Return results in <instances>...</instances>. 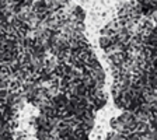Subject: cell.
<instances>
[{"mask_svg":"<svg viewBox=\"0 0 157 140\" xmlns=\"http://www.w3.org/2000/svg\"><path fill=\"white\" fill-rule=\"evenodd\" d=\"M118 125H119V122H118V118H112L111 121H109V126L112 127V131H114V132H117Z\"/></svg>","mask_w":157,"mask_h":140,"instance_id":"cell-6","label":"cell"},{"mask_svg":"<svg viewBox=\"0 0 157 140\" xmlns=\"http://www.w3.org/2000/svg\"><path fill=\"white\" fill-rule=\"evenodd\" d=\"M126 140H140V136H139V134H136V133H133V134H131V136L128 137Z\"/></svg>","mask_w":157,"mask_h":140,"instance_id":"cell-8","label":"cell"},{"mask_svg":"<svg viewBox=\"0 0 157 140\" xmlns=\"http://www.w3.org/2000/svg\"><path fill=\"white\" fill-rule=\"evenodd\" d=\"M154 25H156V24H154L150 18H147V17H142V18L137 21L136 34H139V35H142L143 38H146V36H149L151 32H153Z\"/></svg>","mask_w":157,"mask_h":140,"instance_id":"cell-2","label":"cell"},{"mask_svg":"<svg viewBox=\"0 0 157 140\" xmlns=\"http://www.w3.org/2000/svg\"><path fill=\"white\" fill-rule=\"evenodd\" d=\"M119 140H126V139H124V137H122V136H121V139H119Z\"/></svg>","mask_w":157,"mask_h":140,"instance_id":"cell-9","label":"cell"},{"mask_svg":"<svg viewBox=\"0 0 157 140\" xmlns=\"http://www.w3.org/2000/svg\"><path fill=\"white\" fill-rule=\"evenodd\" d=\"M2 90H7V80L0 77V91H2Z\"/></svg>","mask_w":157,"mask_h":140,"instance_id":"cell-7","label":"cell"},{"mask_svg":"<svg viewBox=\"0 0 157 140\" xmlns=\"http://www.w3.org/2000/svg\"><path fill=\"white\" fill-rule=\"evenodd\" d=\"M0 77L4 78V80H7V81H9L10 78L13 77L9 63H2V65H0Z\"/></svg>","mask_w":157,"mask_h":140,"instance_id":"cell-4","label":"cell"},{"mask_svg":"<svg viewBox=\"0 0 157 140\" xmlns=\"http://www.w3.org/2000/svg\"><path fill=\"white\" fill-rule=\"evenodd\" d=\"M121 139V134L117 133V132L111 131V132H108L107 136H105V140H119Z\"/></svg>","mask_w":157,"mask_h":140,"instance_id":"cell-5","label":"cell"},{"mask_svg":"<svg viewBox=\"0 0 157 140\" xmlns=\"http://www.w3.org/2000/svg\"><path fill=\"white\" fill-rule=\"evenodd\" d=\"M87 100L95 111H98V109H102L105 107L108 98H107V94L102 91V88H97L95 91H93L91 94L88 95Z\"/></svg>","mask_w":157,"mask_h":140,"instance_id":"cell-1","label":"cell"},{"mask_svg":"<svg viewBox=\"0 0 157 140\" xmlns=\"http://www.w3.org/2000/svg\"><path fill=\"white\" fill-rule=\"evenodd\" d=\"M17 140H24V139H17Z\"/></svg>","mask_w":157,"mask_h":140,"instance_id":"cell-10","label":"cell"},{"mask_svg":"<svg viewBox=\"0 0 157 140\" xmlns=\"http://www.w3.org/2000/svg\"><path fill=\"white\" fill-rule=\"evenodd\" d=\"M86 13L80 6H75L69 10V20L70 21H76V23H84Z\"/></svg>","mask_w":157,"mask_h":140,"instance_id":"cell-3","label":"cell"}]
</instances>
